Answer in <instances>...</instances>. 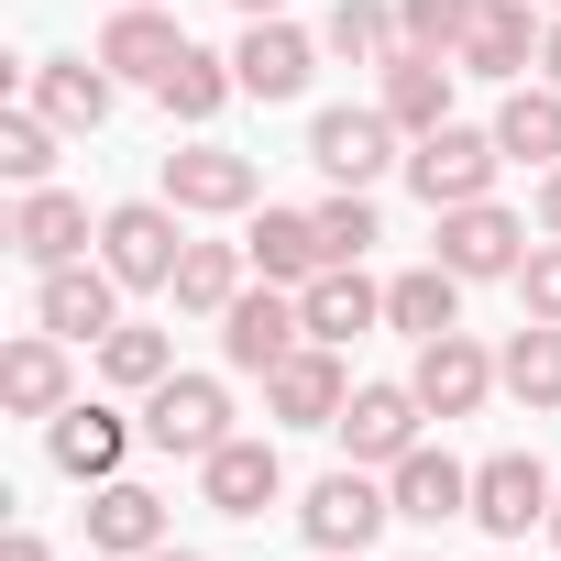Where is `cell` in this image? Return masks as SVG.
<instances>
[{
	"mask_svg": "<svg viewBox=\"0 0 561 561\" xmlns=\"http://www.w3.org/2000/svg\"><path fill=\"white\" fill-rule=\"evenodd\" d=\"M187 209L176 198H122V209H100V264L122 275V287H176V264H187V231H176Z\"/></svg>",
	"mask_w": 561,
	"mask_h": 561,
	"instance_id": "cell-1",
	"label": "cell"
},
{
	"mask_svg": "<svg viewBox=\"0 0 561 561\" xmlns=\"http://www.w3.org/2000/svg\"><path fill=\"white\" fill-rule=\"evenodd\" d=\"M495 165H506L495 122H484V133H473V122H440V133H419V154H408V187H419L430 209H462V198H495Z\"/></svg>",
	"mask_w": 561,
	"mask_h": 561,
	"instance_id": "cell-2",
	"label": "cell"
},
{
	"mask_svg": "<svg viewBox=\"0 0 561 561\" xmlns=\"http://www.w3.org/2000/svg\"><path fill=\"white\" fill-rule=\"evenodd\" d=\"M144 440L176 451V462H209V451L231 440V397H220V375H165V386L144 397Z\"/></svg>",
	"mask_w": 561,
	"mask_h": 561,
	"instance_id": "cell-3",
	"label": "cell"
},
{
	"mask_svg": "<svg viewBox=\"0 0 561 561\" xmlns=\"http://www.w3.org/2000/svg\"><path fill=\"white\" fill-rule=\"evenodd\" d=\"M298 342H309V309H298L287 287H242V298L220 309V364H231V375H275Z\"/></svg>",
	"mask_w": 561,
	"mask_h": 561,
	"instance_id": "cell-4",
	"label": "cell"
},
{
	"mask_svg": "<svg viewBox=\"0 0 561 561\" xmlns=\"http://www.w3.org/2000/svg\"><path fill=\"white\" fill-rule=\"evenodd\" d=\"M550 462L539 451H495V462H473V528H495L506 550L528 539V528H550Z\"/></svg>",
	"mask_w": 561,
	"mask_h": 561,
	"instance_id": "cell-5",
	"label": "cell"
},
{
	"mask_svg": "<svg viewBox=\"0 0 561 561\" xmlns=\"http://www.w3.org/2000/svg\"><path fill=\"white\" fill-rule=\"evenodd\" d=\"M386 517H397V495L375 484V462H342V473H320V484H309V506H298L309 550H364Z\"/></svg>",
	"mask_w": 561,
	"mask_h": 561,
	"instance_id": "cell-6",
	"label": "cell"
},
{
	"mask_svg": "<svg viewBox=\"0 0 561 561\" xmlns=\"http://www.w3.org/2000/svg\"><path fill=\"white\" fill-rule=\"evenodd\" d=\"M34 331H56V342H111L122 331V275L111 264H56L45 287H34Z\"/></svg>",
	"mask_w": 561,
	"mask_h": 561,
	"instance_id": "cell-7",
	"label": "cell"
},
{
	"mask_svg": "<svg viewBox=\"0 0 561 561\" xmlns=\"http://www.w3.org/2000/svg\"><path fill=\"white\" fill-rule=\"evenodd\" d=\"M419 419H430V408H419V386H353L331 430H342V451H353V462L397 473V462L419 451Z\"/></svg>",
	"mask_w": 561,
	"mask_h": 561,
	"instance_id": "cell-8",
	"label": "cell"
},
{
	"mask_svg": "<svg viewBox=\"0 0 561 561\" xmlns=\"http://www.w3.org/2000/svg\"><path fill=\"white\" fill-rule=\"evenodd\" d=\"M342 397H353V375H342V353H331V342H298L287 364L264 375V419H275V430H331V419H342Z\"/></svg>",
	"mask_w": 561,
	"mask_h": 561,
	"instance_id": "cell-9",
	"label": "cell"
},
{
	"mask_svg": "<svg viewBox=\"0 0 561 561\" xmlns=\"http://www.w3.org/2000/svg\"><path fill=\"white\" fill-rule=\"evenodd\" d=\"M440 264L462 275H517L528 264V220L517 209H495V198H462V209H440Z\"/></svg>",
	"mask_w": 561,
	"mask_h": 561,
	"instance_id": "cell-10",
	"label": "cell"
},
{
	"mask_svg": "<svg viewBox=\"0 0 561 561\" xmlns=\"http://www.w3.org/2000/svg\"><path fill=\"white\" fill-rule=\"evenodd\" d=\"M309 165H320L331 187H375V176L408 165V154H397V122H386V111H320V122H309Z\"/></svg>",
	"mask_w": 561,
	"mask_h": 561,
	"instance_id": "cell-11",
	"label": "cell"
},
{
	"mask_svg": "<svg viewBox=\"0 0 561 561\" xmlns=\"http://www.w3.org/2000/svg\"><path fill=\"white\" fill-rule=\"evenodd\" d=\"M231 78H242V100H298V89L320 78V34H298L287 12H275V23H242Z\"/></svg>",
	"mask_w": 561,
	"mask_h": 561,
	"instance_id": "cell-12",
	"label": "cell"
},
{
	"mask_svg": "<svg viewBox=\"0 0 561 561\" xmlns=\"http://www.w3.org/2000/svg\"><path fill=\"white\" fill-rule=\"evenodd\" d=\"M408 386H419V408H430V419H473V408L495 397V353H484V342H462V331H440V342H419Z\"/></svg>",
	"mask_w": 561,
	"mask_h": 561,
	"instance_id": "cell-13",
	"label": "cell"
},
{
	"mask_svg": "<svg viewBox=\"0 0 561 561\" xmlns=\"http://www.w3.org/2000/svg\"><path fill=\"white\" fill-rule=\"evenodd\" d=\"M198 495L220 506V517H264L275 495H287V462H275V440H253V430H231L209 462H198Z\"/></svg>",
	"mask_w": 561,
	"mask_h": 561,
	"instance_id": "cell-14",
	"label": "cell"
},
{
	"mask_svg": "<svg viewBox=\"0 0 561 561\" xmlns=\"http://www.w3.org/2000/svg\"><path fill=\"white\" fill-rule=\"evenodd\" d=\"M111 89H122V78H111L100 56H45V67H23V100H34L56 133H100V122H111Z\"/></svg>",
	"mask_w": 561,
	"mask_h": 561,
	"instance_id": "cell-15",
	"label": "cell"
},
{
	"mask_svg": "<svg viewBox=\"0 0 561 561\" xmlns=\"http://www.w3.org/2000/svg\"><path fill=\"white\" fill-rule=\"evenodd\" d=\"M253 154H231V144H187V154H165V198L187 209V220H220V209H253Z\"/></svg>",
	"mask_w": 561,
	"mask_h": 561,
	"instance_id": "cell-16",
	"label": "cell"
},
{
	"mask_svg": "<svg viewBox=\"0 0 561 561\" xmlns=\"http://www.w3.org/2000/svg\"><path fill=\"white\" fill-rule=\"evenodd\" d=\"M187 56V34L154 12V0H122V12L100 23V67L111 78H133V89H165V67Z\"/></svg>",
	"mask_w": 561,
	"mask_h": 561,
	"instance_id": "cell-17",
	"label": "cell"
},
{
	"mask_svg": "<svg viewBox=\"0 0 561 561\" xmlns=\"http://www.w3.org/2000/svg\"><path fill=\"white\" fill-rule=\"evenodd\" d=\"M298 309H309V342H331V353H342V342H364V331L386 320V287H375L364 264H320L309 287H298Z\"/></svg>",
	"mask_w": 561,
	"mask_h": 561,
	"instance_id": "cell-18",
	"label": "cell"
},
{
	"mask_svg": "<svg viewBox=\"0 0 561 561\" xmlns=\"http://www.w3.org/2000/svg\"><path fill=\"white\" fill-rule=\"evenodd\" d=\"M0 408H12V419L78 408V375H67V342H56V331H23L12 353H0Z\"/></svg>",
	"mask_w": 561,
	"mask_h": 561,
	"instance_id": "cell-19",
	"label": "cell"
},
{
	"mask_svg": "<svg viewBox=\"0 0 561 561\" xmlns=\"http://www.w3.org/2000/svg\"><path fill=\"white\" fill-rule=\"evenodd\" d=\"M451 78H462L451 56H419V45H397V56H386V100H375V111H386V122L419 144V133H440V122H451Z\"/></svg>",
	"mask_w": 561,
	"mask_h": 561,
	"instance_id": "cell-20",
	"label": "cell"
},
{
	"mask_svg": "<svg viewBox=\"0 0 561 561\" xmlns=\"http://www.w3.org/2000/svg\"><path fill=\"white\" fill-rule=\"evenodd\" d=\"M12 253H23L34 275L78 264V253H89V198H67V187H23V209H12Z\"/></svg>",
	"mask_w": 561,
	"mask_h": 561,
	"instance_id": "cell-21",
	"label": "cell"
},
{
	"mask_svg": "<svg viewBox=\"0 0 561 561\" xmlns=\"http://www.w3.org/2000/svg\"><path fill=\"white\" fill-rule=\"evenodd\" d=\"M386 495H397V517L408 528H440V517H473V462H451V451H408L397 473H386Z\"/></svg>",
	"mask_w": 561,
	"mask_h": 561,
	"instance_id": "cell-22",
	"label": "cell"
},
{
	"mask_svg": "<svg viewBox=\"0 0 561 561\" xmlns=\"http://www.w3.org/2000/svg\"><path fill=\"white\" fill-rule=\"evenodd\" d=\"M451 67H462V78H506V89H517V78L539 67V23H528V0H484Z\"/></svg>",
	"mask_w": 561,
	"mask_h": 561,
	"instance_id": "cell-23",
	"label": "cell"
},
{
	"mask_svg": "<svg viewBox=\"0 0 561 561\" xmlns=\"http://www.w3.org/2000/svg\"><path fill=\"white\" fill-rule=\"evenodd\" d=\"M242 253H253V275H264V287H309V275L331 264V242H320V209H264V220L242 231Z\"/></svg>",
	"mask_w": 561,
	"mask_h": 561,
	"instance_id": "cell-24",
	"label": "cell"
},
{
	"mask_svg": "<svg viewBox=\"0 0 561 561\" xmlns=\"http://www.w3.org/2000/svg\"><path fill=\"white\" fill-rule=\"evenodd\" d=\"M45 440H56V473H78V484H111V473H122V451H133V430H122L100 397L56 408V419H45Z\"/></svg>",
	"mask_w": 561,
	"mask_h": 561,
	"instance_id": "cell-25",
	"label": "cell"
},
{
	"mask_svg": "<svg viewBox=\"0 0 561 561\" xmlns=\"http://www.w3.org/2000/svg\"><path fill=\"white\" fill-rule=\"evenodd\" d=\"M89 550H111V561H144V550H165V495L111 473V484L89 495Z\"/></svg>",
	"mask_w": 561,
	"mask_h": 561,
	"instance_id": "cell-26",
	"label": "cell"
},
{
	"mask_svg": "<svg viewBox=\"0 0 561 561\" xmlns=\"http://www.w3.org/2000/svg\"><path fill=\"white\" fill-rule=\"evenodd\" d=\"M495 144H506V165H539V176H550V165H561V89H550V78H539V89L517 78L506 111H495Z\"/></svg>",
	"mask_w": 561,
	"mask_h": 561,
	"instance_id": "cell-27",
	"label": "cell"
},
{
	"mask_svg": "<svg viewBox=\"0 0 561 561\" xmlns=\"http://www.w3.org/2000/svg\"><path fill=\"white\" fill-rule=\"evenodd\" d=\"M386 331H408V342H440V331H462V275H451V264H419V275H397V287H386Z\"/></svg>",
	"mask_w": 561,
	"mask_h": 561,
	"instance_id": "cell-28",
	"label": "cell"
},
{
	"mask_svg": "<svg viewBox=\"0 0 561 561\" xmlns=\"http://www.w3.org/2000/svg\"><path fill=\"white\" fill-rule=\"evenodd\" d=\"M495 386H506L517 408H539V419H550V408H561V320H528V331L495 353Z\"/></svg>",
	"mask_w": 561,
	"mask_h": 561,
	"instance_id": "cell-29",
	"label": "cell"
},
{
	"mask_svg": "<svg viewBox=\"0 0 561 561\" xmlns=\"http://www.w3.org/2000/svg\"><path fill=\"white\" fill-rule=\"evenodd\" d=\"M242 275H253V253L242 242H187V264H176V309H198V320H220L231 298H242Z\"/></svg>",
	"mask_w": 561,
	"mask_h": 561,
	"instance_id": "cell-30",
	"label": "cell"
},
{
	"mask_svg": "<svg viewBox=\"0 0 561 561\" xmlns=\"http://www.w3.org/2000/svg\"><path fill=\"white\" fill-rule=\"evenodd\" d=\"M100 375H111V386H133V397H154V386L176 375V353H165V331H154V320H122V331L100 342Z\"/></svg>",
	"mask_w": 561,
	"mask_h": 561,
	"instance_id": "cell-31",
	"label": "cell"
},
{
	"mask_svg": "<svg viewBox=\"0 0 561 561\" xmlns=\"http://www.w3.org/2000/svg\"><path fill=\"white\" fill-rule=\"evenodd\" d=\"M231 89H242V78H231V56H198V45H187V56L165 67V89H154V100H165L176 122H209V111H220Z\"/></svg>",
	"mask_w": 561,
	"mask_h": 561,
	"instance_id": "cell-32",
	"label": "cell"
},
{
	"mask_svg": "<svg viewBox=\"0 0 561 561\" xmlns=\"http://www.w3.org/2000/svg\"><path fill=\"white\" fill-rule=\"evenodd\" d=\"M0 176H12V187H45L56 176V122L23 100V111H0Z\"/></svg>",
	"mask_w": 561,
	"mask_h": 561,
	"instance_id": "cell-33",
	"label": "cell"
},
{
	"mask_svg": "<svg viewBox=\"0 0 561 561\" xmlns=\"http://www.w3.org/2000/svg\"><path fill=\"white\" fill-rule=\"evenodd\" d=\"M473 12H484V0H397V45H419V56H462Z\"/></svg>",
	"mask_w": 561,
	"mask_h": 561,
	"instance_id": "cell-34",
	"label": "cell"
},
{
	"mask_svg": "<svg viewBox=\"0 0 561 561\" xmlns=\"http://www.w3.org/2000/svg\"><path fill=\"white\" fill-rule=\"evenodd\" d=\"M386 34H397V12L386 0H331V23H320V56H386Z\"/></svg>",
	"mask_w": 561,
	"mask_h": 561,
	"instance_id": "cell-35",
	"label": "cell"
},
{
	"mask_svg": "<svg viewBox=\"0 0 561 561\" xmlns=\"http://www.w3.org/2000/svg\"><path fill=\"white\" fill-rule=\"evenodd\" d=\"M320 242H331V264H364V242H375V198H364V187L320 198Z\"/></svg>",
	"mask_w": 561,
	"mask_h": 561,
	"instance_id": "cell-36",
	"label": "cell"
},
{
	"mask_svg": "<svg viewBox=\"0 0 561 561\" xmlns=\"http://www.w3.org/2000/svg\"><path fill=\"white\" fill-rule=\"evenodd\" d=\"M517 298H528V320H561V242H550V231H539L528 264H517Z\"/></svg>",
	"mask_w": 561,
	"mask_h": 561,
	"instance_id": "cell-37",
	"label": "cell"
},
{
	"mask_svg": "<svg viewBox=\"0 0 561 561\" xmlns=\"http://www.w3.org/2000/svg\"><path fill=\"white\" fill-rule=\"evenodd\" d=\"M539 231H550V242H561V165H550V176H539Z\"/></svg>",
	"mask_w": 561,
	"mask_h": 561,
	"instance_id": "cell-38",
	"label": "cell"
},
{
	"mask_svg": "<svg viewBox=\"0 0 561 561\" xmlns=\"http://www.w3.org/2000/svg\"><path fill=\"white\" fill-rule=\"evenodd\" d=\"M0 561H56V550H45L34 528H12V539H0Z\"/></svg>",
	"mask_w": 561,
	"mask_h": 561,
	"instance_id": "cell-39",
	"label": "cell"
},
{
	"mask_svg": "<svg viewBox=\"0 0 561 561\" xmlns=\"http://www.w3.org/2000/svg\"><path fill=\"white\" fill-rule=\"evenodd\" d=\"M539 78H550V89H561V23H550V34H539Z\"/></svg>",
	"mask_w": 561,
	"mask_h": 561,
	"instance_id": "cell-40",
	"label": "cell"
},
{
	"mask_svg": "<svg viewBox=\"0 0 561 561\" xmlns=\"http://www.w3.org/2000/svg\"><path fill=\"white\" fill-rule=\"evenodd\" d=\"M231 12H242V23H275V12H287V0H231Z\"/></svg>",
	"mask_w": 561,
	"mask_h": 561,
	"instance_id": "cell-41",
	"label": "cell"
},
{
	"mask_svg": "<svg viewBox=\"0 0 561 561\" xmlns=\"http://www.w3.org/2000/svg\"><path fill=\"white\" fill-rule=\"evenodd\" d=\"M144 561H198V550H176V539H165V550H144Z\"/></svg>",
	"mask_w": 561,
	"mask_h": 561,
	"instance_id": "cell-42",
	"label": "cell"
},
{
	"mask_svg": "<svg viewBox=\"0 0 561 561\" xmlns=\"http://www.w3.org/2000/svg\"><path fill=\"white\" fill-rule=\"evenodd\" d=\"M309 561H364V550H309Z\"/></svg>",
	"mask_w": 561,
	"mask_h": 561,
	"instance_id": "cell-43",
	"label": "cell"
},
{
	"mask_svg": "<svg viewBox=\"0 0 561 561\" xmlns=\"http://www.w3.org/2000/svg\"><path fill=\"white\" fill-rule=\"evenodd\" d=\"M550 539H561V495H550Z\"/></svg>",
	"mask_w": 561,
	"mask_h": 561,
	"instance_id": "cell-44",
	"label": "cell"
},
{
	"mask_svg": "<svg viewBox=\"0 0 561 561\" xmlns=\"http://www.w3.org/2000/svg\"><path fill=\"white\" fill-rule=\"evenodd\" d=\"M539 12H561V0H539Z\"/></svg>",
	"mask_w": 561,
	"mask_h": 561,
	"instance_id": "cell-45",
	"label": "cell"
},
{
	"mask_svg": "<svg viewBox=\"0 0 561 561\" xmlns=\"http://www.w3.org/2000/svg\"><path fill=\"white\" fill-rule=\"evenodd\" d=\"M89 561H111V550H89Z\"/></svg>",
	"mask_w": 561,
	"mask_h": 561,
	"instance_id": "cell-46",
	"label": "cell"
},
{
	"mask_svg": "<svg viewBox=\"0 0 561 561\" xmlns=\"http://www.w3.org/2000/svg\"><path fill=\"white\" fill-rule=\"evenodd\" d=\"M419 561H430V550H419Z\"/></svg>",
	"mask_w": 561,
	"mask_h": 561,
	"instance_id": "cell-47",
	"label": "cell"
},
{
	"mask_svg": "<svg viewBox=\"0 0 561 561\" xmlns=\"http://www.w3.org/2000/svg\"><path fill=\"white\" fill-rule=\"evenodd\" d=\"M517 561H528V550H517Z\"/></svg>",
	"mask_w": 561,
	"mask_h": 561,
	"instance_id": "cell-48",
	"label": "cell"
}]
</instances>
